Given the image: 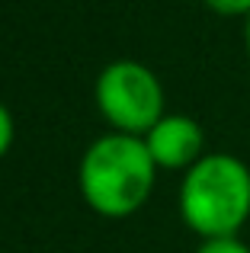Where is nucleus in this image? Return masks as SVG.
<instances>
[{"instance_id":"obj_1","label":"nucleus","mask_w":250,"mask_h":253,"mask_svg":"<svg viewBox=\"0 0 250 253\" xmlns=\"http://www.w3.org/2000/svg\"><path fill=\"white\" fill-rule=\"evenodd\" d=\"M157 164L138 135L96 138L81 161V192L93 211L106 218H128L148 202Z\"/></svg>"},{"instance_id":"obj_2","label":"nucleus","mask_w":250,"mask_h":253,"mask_svg":"<svg viewBox=\"0 0 250 253\" xmlns=\"http://www.w3.org/2000/svg\"><path fill=\"white\" fill-rule=\"evenodd\" d=\"M180 215L202 241L234 237L250 218V167L234 154H206L183 176Z\"/></svg>"},{"instance_id":"obj_3","label":"nucleus","mask_w":250,"mask_h":253,"mask_svg":"<svg viewBox=\"0 0 250 253\" xmlns=\"http://www.w3.org/2000/svg\"><path fill=\"white\" fill-rule=\"evenodd\" d=\"M96 106L116 131L138 138L167 116L161 77L138 61H113L96 77Z\"/></svg>"},{"instance_id":"obj_4","label":"nucleus","mask_w":250,"mask_h":253,"mask_svg":"<svg viewBox=\"0 0 250 253\" xmlns=\"http://www.w3.org/2000/svg\"><path fill=\"white\" fill-rule=\"evenodd\" d=\"M148 154L154 157L157 170H189L206 157V135L202 125L189 116H164L144 135Z\"/></svg>"},{"instance_id":"obj_5","label":"nucleus","mask_w":250,"mask_h":253,"mask_svg":"<svg viewBox=\"0 0 250 253\" xmlns=\"http://www.w3.org/2000/svg\"><path fill=\"white\" fill-rule=\"evenodd\" d=\"M196 253H250V247L234 234V237H208V241L199 244Z\"/></svg>"},{"instance_id":"obj_6","label":"nucleus","mask_w":250,"mask_h":253,"mask_svg":"<svg viewBox=\"0 0 250 253\" xmlns=\"http://www.w3.org/2000/svg\"><path fill=\"white\" fill-rule=\"evenodd\" d=\"M202 3L218 16H250V0H202Z\"/></svg>"},{"instance_id":"obj_7","label":"nucleus","mask_w":250,"mask_h":253,"mask_svg":"<svg viewBox=\"0 0 250 253\" xmlns=\"http://www.w3.org/2000/svg\"><path fill=\"white\" fill-rule=\"evenodd\" d=\"M10 144H13V116H10V109L0 103V157L10 151Z\"/></svg>"},{"instance_id":"obj_8","label":"nucleus","mask_w":250,"mask_h":253,"mask_svg":"<svg viewBox=\"0 0 250 253\" xmlns=\"http://www.w3.org/2000/svg\"><path fill=\"white\" fill-rule=\"evenodd\" d=\"M244 45H247V58H250V16H247V23H244Z\"/></svg>"}]
</instances>
